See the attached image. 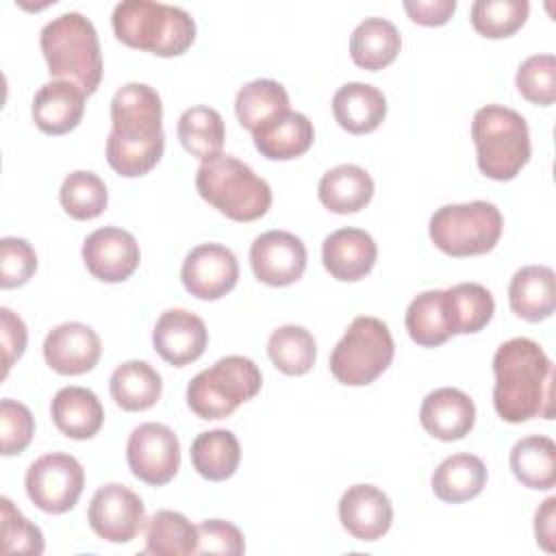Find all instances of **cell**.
<instances>
[{"instance_id":"1","label":"cell","mask_w":556,"mask_h":556,"mask_svg":"<svg viewBox=\"0 0 556 556\" xmlns=\"http://www.w3.org/2000/svg\"><path fill=\"white\" fill-rule=\"evenodd\" d=\"M111 126L106 161L119 176H143L161 161L165 135L156 89L143 83L119 87L111 100Z\"/></svg>"},{"instance_id":"2","label":"cell","mask_w":556,"mask_h":556,"mask_svg":"<svg viewBox=\"0 0 556 556\" xmlns=\"http://www.w3.org/2000/svg\"><path fill=\"white\" fill-rule=\"evenodd\" d=\"M493 406L508 424L554 415V365L543 348L515 337L504 341L493 356Z\"/></svg>"},{"instance_id":"3","label":"cell","mask_w":556,"mask_h":556,"mask_svg":"<svg viewBox=\"0 0 556 556\" xmlns=\"http://www.w3.org/2000/svg\"><path fill=\"white\" fill-rule=\"evenodd\" d=\"M39 46L54 80L74 83L85 96L96 93L102 80V52L89 17L70 11L50 20L41 28Z\"/></svg>"},{"instance_id":"4","label":"cell","mask_w":556,"mask_h":556,"mask_svg":"<svg viewBox=\"0 0 556 556\" xmlns=\"http://www.w3.org/2000/svg\"><path fill=\"white\" fill-rule=\"evenodd\" d=\"M111 24L122 43L156 56H178L195 39V22L185 9L154 0L115 4Z\"/></svg>"},{"instance_id":"5","label":"cell","mask_w":556,"mask_h":556,"mask_svg":"<svg viewBox=\"0 0 556 556\" xmlns=\"http://www.w3.org/2000/svg\"><path fill=\"white\" fill-rule=\"evenodd\" d=\"M478 169L493 180H513L530 161V130L521 113L502 104H486L471 122Z\"/></svg>"},{"instance_id":"6","label":"cell","mask_w":556,"mask_h":556,"mask_svg":"<svg viewBox=\"0 0 556 556\" xmlns=\"http://www.w3.org/2000/svg\"><path fill=\"white\" fill-rule=\"evenodd\" d=\"M195 189L202 200L235 222H254L271 206L269 185L230 154L202 163L195 174Z\"/></svg>"},{"instance_id":"7","label":"cell","mask_w":556,"mask_h":556,"mask_svg":"<svg viewBox=\"0 0 556 556\" xmlns=\"http://www.w3.org/2000/svg\"><path fill=\"white\" fill-rule=\"evenodd\" d=\"M263 384L261 369L248 356H224L187 384V404L200 419L230 417Z\"/></svg>"},{"instance_id":"8","label":"cell","mask_w":556,"mask_h":556,"mask_svg":"<svg viewBox=\"0 0 556 556\" xmlns=\"http://www.w3.org/2000/svg\"><path fill=\"white\" fill-rule=\"evenodd\" d=\"M504 228L500 208L484 200L445 204L437 208L428 224L430 241L447 256H476L491 252Z\"/></svg>"},{"instance_id":"9","label":"cell","mask_w":556,"mask_h":556,"mask_svg":"<svg viewBox=\"0 0 556 556\" xmlns=\"http://www.w3.org/2000/svg\"><path fill=\"white\" fill-rule=\"evenodd\" d=\"M395 343L389 326L371 315H358L330 354L332 376L348 387L371 384L393 361Z\"/></svg>"},{"instance_id":"10","label":"cell","mask_w":556,"mask_h":556,"mask_svg":"<svg viewBox=\"0 0 556 556\" xmlns=\"http://www.w3.org/2000/svg\"><path fill=\"white\" fill-rule=\"evenodd\" d=\"M30 502L50 515H63L78 502L85 486V469L72 456L63 452H50L39 456L24 478Z\"/></svg>"},{"instance_id":"11","label":"cell","mask_w":556,"mask_h":556,"mask_svg":"<svg viewBox=\"0 0 556 556\" xmlns=\"http://www.w3.org/2000/svg\"><path fill=\"white\" fill-rule=\"evenodd\" d=\"M126 460L135 478L163 486L178 473L180 443L176 432L159 421L139 424L126 443Z\"/></svg>"},{"instance_id":"12","label":"cell","mask_w":556,"mask_h":556,"mask_svg":"<svg viewBox=\"0 0 556 556\" xmlns=\"http://www.w3.org/2000/svg\"><path fill=\"white\" fill-rule=\"evenodd\" d=\"M87 519L91 530L109 543H128L148 523L141 497L117 482H109L93 493Z\"/></svg>"},{"instance_id":"13","label":"cell","mask_w":556,"mask_h":556,"mask_svg":"<svg viewBox=\"0 0 556 556\" xmlns=\"http://www.w3.org/2000/svg\"><path fill=\"white\" fill-rule=\"evenodd\" d=\"M180 280L193 298L219 300L239 280L237 256L222 243H200L185 256Z\"/></svg>"},{"instance_id":"14","label":"cell","mask_w":556,"mask_h":556,"mask_svg":"<svg viewBox=\"0 0 556 556\" xmlns=\"http://www.w3.org/2000/svg\"><path fill=\"white\" fill-rule=\"evenodd\" d=\"M254 276L269 287H287L302 278L306 269V245L287 230H267L250 245Z\"/></svg>"},{"instance_id":"15","label":"cell","mask_w":556,"mask_h":556,"mask_svg":"<svg viewBox=\"0 0 556 556\" xmlns=\"http://www.w3.org/2000/svg\"><path fill=\"white\" fill-rule=\"evenodd\" d=\"M80 254L87 271L102 282H124L135 274L141 261L137 239L117 226L93 230L83 241Z\"/></svg>"},{"instance_id":"16","label":"cell","mask_w":556,"mask_h":556,"mask_svg":"<svg viewBox=\"0 0 556 556\" xmlns=\"http://www.w3.org/2000/svg\"><path fill=\"white\" fill-rule=\"evenodd\" d=\"M152 343L165 363L185 367L204 354L208 330L195 313L185 308H167L154 324Z\"/></svg>"},{"instance_id":"17","label":"cell","mask_w":556,"mask_h":556,"mask_svg":"<svg viewBox=\"0 0 556 556\" xmlns=\"http://www.w3.org/2000/svg\"><path fill=\"white\" fill-rule=\"evenodd\" d=\"M102 354L100 337L80 321H65L52 328L43 341V358L61 376H80L91 371Z\"/></svg>"},{"instance_id":"18","label":"cell","mask_w":556,"mask_h":556,"mask_svg":"<svg viewBox=\"0 0 556 556\" xmlns=\"http://www.w3.org/2000/svg\"><path fill=\"white\" fill-rule=\"evenodd\" d=\"M341 526L358 541H378L393 523L387 493L374 484H352L339 500Z\"/></svg>"},{"instance_id":"19","label":"cell","mask_w":556,"mask_h":556,"mask_svg":"<svg viewBox=\"0 0 556 556\" xmlns=\"http://www.w3.org/2000/svg\"><path fill=\"white\" fill-rule=\"evenodd\" d=\"M378 258L376 241L361 228H339L324 239L321 261L328 274L341 282L365 278Z\"/></svg>"},{"instance_id":"20","label":"cell","mask_w":556,"mask_h":556,"mask_svg":"<svg viewBox=\"0 0 556 556\" xmlns=\"http://www.w3.org/2000/svg\"><path fill=\"white\" fill-rule=\"evenodd\" d=\"M419 421L434 439L458 441L471 432L476 424V406L465 391L441 387L424 397Z\"/></svg>"},{"instance_id":"21","label":"cell","mask_w":556,"mask_h":556,"mask_svg":"<svg viewBox=\"0 0 556 556\" xmlns=\"http://www.w3.org/2000/svg\"><path fill=\"white\" fill-rule=\"evenodd\" d=\"M33 122L46 135H65L74 130L85 113V91L67 80L41 85L33 98Z\"/></svg>"},{"instance_id":"22","label":"cell","mask_w":556,"mask_h":556,"mask_svg":"<svg viewBox=\"0 0 556 556\" xmlns=\"http://www.w3.org/2000/svg\"><path fill=\"white\" fill-rule=\"evenodd\" d=\"M256 150L269 161L302 156L315 139L313 122L298 111H282L252 132Z\"/></svg>"},{"instance_id":"23","label":"cell","mask_w":556,"mask_h":556,"mask_svg":"<svg viewBox=\"0 0 556 556\" xmlns=\"http://www.w3.org/2000/svg\"><path fill=\"white\" fill-rule=\"evenodd\" d=\"M510 311L526 321H543L556 308V276L547 265H526L508 285Z\"/></svg>"},{"instance_id":"24","label":"cell","mask_w":556,"mask_h":556,"mask_svg":"<svg viewBox=\"0 0 556 556\" xmlns=\"http://www.w3.org/2000/svg\"><path fill=\"white\" fill-rule=\"evenodd\" d=\"M332 113L343 130L365 135L387 117V98L369 83H345L332 96Z\"/></svg>"},{"instance_id":"25","label":"cell","mask_w":556,"mask_h":556,"mask_svg":"<svg viewBox=\"0 0 556 556\" xmlns=\"http://www.w3.org/2000/svg\"><path fill=\"white\" fill-rule=\"evenodd\" d=\"M54 426L70 439L85 441L98 434L104 424V408L87 387H63L50 404Z\"/></svg>"},{"instance_id":"26","label":"cell","mask_w":556,"mask_h":556,"mask_svg":"<svg viewBox=\"0 0 556 556\" xmlns=\"http://www.w3.org/2000/svg\"><path fill=\"white\" fill-rule=\"evenodd\" d=\"M319 202L339 215L356 213L365 208L374 198V178L365 167L354 163H343L328 169L317 187Z\"/></svg>"},{"instance_id":"27","label":"cell","mask_w":556,"mask_h":556,"mask_svg":"<svg viewBox=\"0 0 556 556\" xmlns=\"http://www.w3.org/2000/svg\"><path fill=\"white\" fill-rule=\"evenodd\" d=\"M402 48L400 30L384 17H365L350 37L352 61L367 70L378 72L391 65Z\"/></svg>"},{"instance_id":"28","label":"cell","mask_w":556,"mask_h":556,"mask_svg":"<svg viewBox=\"0 0 556 556\" xmlns=\"http://www.w3.org/2000/svg\"><path fill=\"white\" fill-rule=\"evenodd\" d=\"M111 397L122 410H148L152 408L161 393V374L146 361H126L117 365L109 378Z\"/></svg>"},{"instance_id":"29","label":"cell","mask_w":556,"mask_h":556,"mask_svg":"<svg viewBox=\"0 0 556 556\" xmlns=\"http://www.w3.org/2000/svg\"><path fill=\"white\" fill-rule=\"evenodd\" d=\"M432 491L447 504L473 500L486 484V465L473 454H452L432 473Z\"/></svg>"},{"instance_id":"30","label":"cell","mask_w":556,"mask_h":556,"mask_svg":"<svg viewBox=\"0 0 556 556\" xmlns=\"http://www.w3.org/2000/svg\"><path fill=\"white\" fill-rule=\"evenodd\" d=\"M443 304L452 334L480 332L495 313L491 291L478 282H458L443 289Z\"/></svg>"},{"instance_id":"31","label":"cell","mask_w":556,"mask_h":556,"mask_svg":"<svg viewBox=\"0 0 556 556\" xmlns=\"http://www.w3.org/2000/svg\"><path fill=\"white\" fill-rule=\"evenodd\" d=\"M510 469L515 478L534 491H549L556 484V445L545 434L519 439L510 450Z\"/></svg>"},{"instance_id":"32","label":"cell","mask_w":556,"mask_h":556,"mask_svg":"<svg viewBox=\"0 0 556 556\" xmlns=\"http://www.w3.org/2000/svg\"><path fill=\"white\" fill-rule=\"evenodd\" d=\"M239 460L241 445L230 430H206L200 432L191 443V465L202 478L211 482H222L235 476Z\"/></svg>"},{"instance_id":"33","label":"cell","mask_w":556,"mask_h":556,"mask_svg":"<svg viewBox=\"0 0 556 556\" xmlns=\"http://www.w3.org/2000/svg\"><path fill=\"white\" fill-rule=\"evenodd\" d=\"M178 139L182 148L202 163L222 156L226 126L222 115L211 106H191L178 119Z\"/></svg>"},{"instance_id":"34","label":"cell","mask_w":556,"mask_h":556,"mask_svg":"<svg viewBox=\"0 0 556 556\" xmlns=\"http://www.w3.org/2000/svg\"><path fill=\"white\" fill-rule=\"evenodd\" d=\"M146 554L189 556L198 552V526L182 513L156 510L146 523Z\"/></svg>"},{"instance_id":"35","label":"cell","mask_w":556,"mask_h":556,"mask_svg":"<svg viewBox=\"0 0 556 556\" xmlns=\"http://www.w3.org/2000/svg\"><path fill=\"white\" fill-rule=\"evenodd\" d=\"M282 111H289V93L278 80L256 78L237 91L235 113L239 124L250 132Z\"/></svg>"},{"instance_id":"36","label":"cell","mask_w":556,"mask_h":556,"mask_svg":"<svg viewBox=\"0 0 556 556\" xmlns=\"http://www.w3.org/2000/svg\"><path fill=\"white\" fill-rule=\"evenodd\" d=\"M408 337L421 348H437L452 337L445 304H443V289H430L415 295L406 308L404 317Z\"/></svg>"},{"instance_id":"37","label":"cell","mask_w":556,"mask_h":556,"mask_svg":"<svg viewBox=\"0 0 556 556\" xmlns=\"http://www.w3.org/2000/svg\"><path fill=\"white\" fill-rule=\"evenodd\" d=\"M267 354L282 374L304 376L317 361V343L306 328L287 324L269 334Z\"/></svg>"},{"instance_id":"38","label":"cell","mask_w":556,"mask_h":556,"mask_svg":"<svg viewBox=\"0 0 556 556\" xmlns=\"http://www.w3.org/2000/svg\"><path fill=\"white\" fill-rule=\"evenodd\" d=\"M59 200L70 217L85 222L104 213L109 204V191L98 174L78 169L65 176L59 189Z\"/></svg>"},{"instance_id":"39","label":"cell","mask_w":556,"mask_h":556,"mask_svg":"<svg viewBox=\"0 0 556 556\" xmlns=\"http://www.w3.org/2000/svg\"><path fill=\"white\" fill-rule=\"evenodd\" d=\"M530 13L526 0H476L471 4V26L486 39H504L517 33Z\"/></svg>"},{"instance_id":"40","label":"cell","mask_w":556,"mask_h":556,"mask_svg":"<svg viewBox=\"0 0 556 556\" xmlns=\"http://www.w3.org/2000/svg\"><path fill=\"white\" fill-rule=\"evenodd\" d=\"M519 93L539 106H549L556 100V56L532 54L519 67L515 76Z\"/></svg>"},{"instance_id":"41","label":"cell","mask_w":556,"mask_h":556,"mask_svg":"<svg viewBox=\"0 0 556 556\" xmlns=\"http://www.w3.org/2000/svg\"><path fill=\"white\" fill-rule=\"evenodd\" d=\"M0 539L4 554H33L39 556L43 552V534L41 530L28 521L9 497L0 500Z\"/></svg>"},{"instance_id":"42","label":"cell","mask_w":556,"mask_h":556,"mask_svg":"<svg viewBox=\"0 0 556 556\" xmlns=\"http://www.w3.org/2000/svg\"><path fill=\"white\" fill-rule=\"evenodd\" d=\"M35 434V419L26 404L4 397L0 402V447L4 456L22 454Z\"/></svg>"},{"instance_id":"43","label":"cell","mask_w":556,"mask_h":556,"mask_svg":"<svg viewBox=\"0 0 556 556\" xmlns=\"http://www.w3.org/2000/svg\"><path fill=\"white\" fill-rule=\"evenodd\" d=\"M37 269L35 248L20 237L0 239V287L13 289L26 285Z\"/></svg>"},{"instance_id":"44","label":"cell","mask_w":556,"mask_h":556,"mask_svg":"<svg viewBox=\"0 0 556 556\" xmlns=\"http://www.w3.org/2000/svg\"><path fill=\"white\" fill-rule=\"evenodd\" d=\"M245 552L243 532L224 519H204L198 526V552L195 554H226L239 556Z\"/></svg>"},{"instance_id":"45","label":"cell","mask_w":556,"mask_h":556,"mask_svg":"<svg viewBox=\"0 0 556 556\" xmlns=\"http://www.w3.org/2000/svg\"><path fill=\"white\" fill-rule=\"evenodd\" d=\"M28 341L26 324L17 313L2 306L0 308V348H2V380L9 376L13 363L24 354Z\"/></svg>"},{"instance_id":"46","label":"cell","mask_w":556,"mask_h":556,"mask_svg":"<svg viewBox=\"0 0 556 556\" xmlns=\"http://www.w3.org/2000/svg\"><path fill=\"white\" fill-rule=\"evenodd\" d=\"M404 11L415 24L443 26L456 11V0H406Z\"/></svg>"},{"instance_id":"47","label":"cell","mask_w":556,"mask_h":556,"mask_svg":"<svg viewBox=\"0 0 556 556\" xmlns=\"http://www.w3.org/2000/svg\"><path fill=\"white\" fill-rule=\"evenodd\" d=\"M556 497H547L534 513V536L545 552H554L556 536Z\"/></svg>"}]
</instances>
